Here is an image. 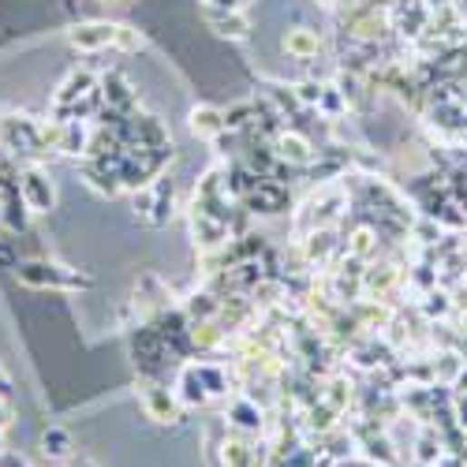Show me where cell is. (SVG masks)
I'll list each match as a JSON object with an SVG mask.
<instances>
[{"mask_svg": "<svg viewBox=\"0 0 467 467\" xmlns=\"http://www.w3.org/2000/svg\"><path fill=\"white\" fill-rule=\"evenodd\" d=\"M172 389H176V396H180L183 408H206V404L213 400L209 389H206V382H202V374H199V363H187V366L180 370V378H176Z\"/></svg>", "mask_w": 467, "mask_h": 467, "instance_id": "cell-10", "label": "cell"}, {"mask_svg": "<svg viewBox=\"0 0 467 467\" xmlns=\"http://www.w3.org/2000/svg\"><path fill=\"white\" fill-rule=\"evenodd\" d=\"M187 128H191L195 139H206V142H217L229 135V123H225V109L217 105H195L187 112Z\"/></svg>", "mask_w": 467, "mask_h": 467, "instance_id": "cell-8", "label": "cell"}, {"mask_svg": "<svg viewBox=\"0 0 467 467\" xmlns=\"http://www.w3.org/2000/svg\"><path fill=\"white\" fill-rule=\"evenodd\" d=\"M42 456L49 460H68L72 456V433L64 426H49L42 433Z\"/></svg>", "mask_w": 467, "mask_h": 467, "instance_id": "cell-15", "label": "cell"}, {"mask_svg": "<svg viewBox=\"0 0 467 467\" xmlns=\"http://www.w3.org/2000/svg\"><path fill=\"white\" fill-rule=\"evenodd\" d=\"M131 206H135V217L150 221V213H153V187H139V191L131 195Z\"/></svg>", "mask_w": 467, "mask_h": 467, "instance_id": "cell-17", "label": "cell"}, {"mask_svg": "<svg viewBox=\"0 0 467 467\" xmlns=\"http://www.w3.org/2000/svg\"><path fill=\"white\" fill-rule=\"evenodd\" d=\"M202 19H206V26L213 30V34H221L229 42H247L251 38V19H247L243 8H213V5H206Z\"/></svg>", "mask_w": 467, "mask_h": 467, "instance_id": "cell-5", "label": "cell"}, {"mask_svg": "<svg viewBox=\"0 0 467 467\" xmlns=\"http://www.w3.org/2000/svg\"><path fill=\"white\" fill-rule=\"evenodd\" d=\"M229 426L236 430V433H262L266 430V412H262V404L255 400V396H236L232 404H229Z\"/></svg>", "mask_w": 467, "mask_h": 467, "instance_id": "cell-9", "label": "cell"}, {"mask_svg": "<svg viewBox=\"0 0 467 467\" xmlns=\"http://www.w3.org/2000/svg\"><path fill=\"white\" fill-rule=\"evenodd\" d=\"M280 45H285V53L292 60H303V64H306V60H315L322 53V34L315 26H288L285 42H280Z\"/></svg>", "mask_w": 467, "mask_h": 467, "instance_id": "cell-11", "label": "cell"}, {"mask_svg": "<svg viewBox=\"0 0 467 467\" xmlns=\"http://www.w3.org/2000/svg\"><path fill=\"white\" fill-rule=\"evenodd\" d=\"M0 393L8 396V374H5V370H0Z\"/></svg>", "mask_w": 467, "mask_h": 467, "instance_id": "cell-20", "label": "cell"}, {"mask_svg": "<svg viewBox=\"0 0 467 467\" xmlns=\"http://www.w3.org/2000/svg\"><path fill=\"white\" fill-rule=\"evenodd\" d=\"M19 195L30 206V213H49L56 206V187L42 165H23L19 169Z\"/></svg>", "mask_w": 467, "mask_h": 467, "instance_id": "cell-3", "label": "cell"}, {"mask_svg": "<svg viewBox=\"0 0 467 467\" xmlns=\"http://www.w3.org/2000/svg\"><path fill=\"white\" fill-rule=\"evenodd\" d=\"M15 277L23 280L26 288H60V292H79V288H90V277L60 266V262H49V258H19L15 266Z\"/></svg>", "mask_w": 467, "mask_h": 467, "instance_id": "cell-2", "label": "cell"}, {"mask_svg": "<svg viewBox=\"0 0 467 467\" xmlns=\"http://www.w3.org/2000/svg\"><path fill=\"white\" fill-rule=\"evenodd\" d=\"M0 438H5V433H0Z\"/></svg>", "mask_w": 467, "mask_h": 467, "instance_id": "cell-23", "label": "cell"}, {"mask_svg": "<svg viewBox=\"0 0 467 467\" xmlns=\"http://www.w3.org/2000/svg\"><path fill=\"white\" fill-rule=\"evenodd\" d=\"M273 150H277V158L280 161H288L292 169H306L310 161H315V153H318V146L310 142V135H303L299 128H285L277 139H273Z\"/></svg>", "mask_w": 467, "mask_h": 467, "instance_id": "cell-6", "label": "cell"}, {"mask_svg": "<svg viewBox=\"0 0 467 467\" xmlns=\"http://www.w3.org/2000/svg\"><path fill=\"white\" fill-rule=\"evenodd\" d=\"M396 280H400V269H396V266H389V262L370 266V269H363V292L385 299V292L396 285Z\"/></svg>", "mask_w": 467, "mask_h": 467, "instance_id": "cell-14", "label": "cell"}, {"mask_svg": "<svg viewBox=\"0 0 467 467\" xmlns=\"http://www.w3.org/2000/svg\"><path fill=\"white\" fill-rule=\"evenodd\" d=\"M12 426V404H8V396L0 393V433H5Z\"/></svg>", "mask_w": 467, "mask_h": 467, "instance_id": "cell-18", "label": "cell"}, {"mask_svg": "<svg viewBox=\"0 0 467 467\" xmlns=\"http://www.w3.org/2000/svg\"><path fill=\"white\" fill-rule=\"evenodd\" d=\"M0 467H26V463L15 452H0Z\"/></svg>", "mask_w": 467, "mask_h": 467, "instance_id": "cell-19", "label": "cell"}, {"mask_svg": "<svg viewBox=\"0 0 467 467\" xmlns=\"http://www.w3.org/2000/svg\"><path fill=\"white\" fill-rule=\"evenodd\" d=\"M105 5H123V0H105Z\"/></svg>", "mask_w": 467, "mask_h": 467, "instance_id": "cell-22", "label": "cell"}, {"mask_svg": "<svg viewBox=\"0 0 467 467\" xmlns=\"http://www.w3.org/2000/svg\"><path fill=\"white\" fill-rule=\"evenodd\" d=\"M116 34L120 23H105V19H90L68 30V42L83 53H102V49H116Z\"/></svg>", "mask_w": 467, "mask_h": 467, "instance_id": "cell-4", "label": "cell"}, {"mask_svg": "<svg viewBox=\"0 0 467 467\" xmlns=\"http://www.w3.org/2000/svg\"><path fill=\"white\" fill-rule=\"evenodd\" d=\"M318 5H326V8H333V5H336V0H318Z\"/></svg>", "mask_w": 467, "mask_h": 467, "instance_id": "cell-21", "label": "cell"}, {"mask_svg": "<svg viewBox=\"0 0 467 467\" xmlns=\"http://www.w3.org/2000/svg\"><path fill=\"white\" fill-rule=\"evenodd\" d=\"M142 412H146L153 423L169 426V423H180L183 404H180L176 389H169V385H146V389H142Z\"/></svg>", "mask_w": 467, "mask_h": 467, "instance_id": "cell-7", "label": "cell"}, {"mask_svg": "<svg viewBox=\"0 0 467 467\" xmlns=\"http://www.w3.org/2000/svg\"><path fill=\"white\" fill-rule=\"evenodd\" d=\"M0 146H5L15 161L23 165H38L49 146L42 139V120H30L23 112H8L0 116Z\"/></svg>", "mask_w": 467, "mask_h": 467, "instance_id": "cell-1", "label": "cell"}, {"mask_svg": "<svg viewBox=\"0 0 467 467\" xmlns=\"http://www.w3.org/2000/svg\"><path fill=\"white\" fill-rule=\"evenodd\" d=\"M199 374L209 389V396H229L232 393V374L229 366H217V363H199Z\"/></svg>", "mask_w": 467, "mask_h": 467, "instance_id": "cell-16", "label": "cell"}, {"mask_svg": "<svg viewBox=\"0 0 467 467\" xmlns=\"http://www.w3.org/2000/svg\"><path fill=\"white\" fill-rule=\"evenodd\" d=\"M378 225H363L348 236V258H359V262H370L378 258Z\"/></svg>", "mask_w": 467, "mask_h": 467, "instance_id": "cell-13", "label": "cell"}, {"mask_svg": "<svg viewBox=\"0 0 467 467\" xmlns=\"http://www.w3.org/2000/svg\"><path fill=\"white\" fill-rule=\"evenodd\" d=\"M150 187H153V213H150V225H153V229H165V225L172 221V209H176V183H172V176L161 172Z\"/></svg>", "mask_w": 467, "mask_h": 467, "instance_id": "cell-12", "label": "cell"}]
</instances>
